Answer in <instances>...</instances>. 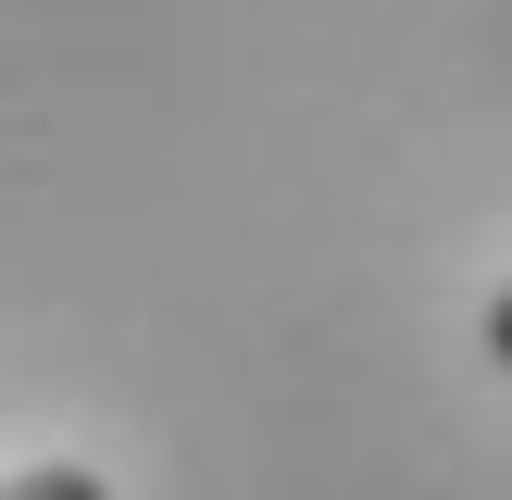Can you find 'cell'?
Masks as SVG:
<instances>
[{"label":"cell","mask_w":512,"mask_h":500,"mask_svg":"<svg viewBox=\"0 0 512 500\" xmlns=\"http://www.w3.org/2000/svg\"><path fill=\"white\" fill-rule=\"evenodd\" d=\"M488 363H500V375H512V288H500V300H488Z\"/></svg>","instance_id":"2"},{"label":"cell","mask_w":512,"mask_h":500,"mask_svg":"<svg viewBox=\"0 0 512 500\" xmlns=\"http://www.w3.org/2000/svg\"><path fill=\"white\" fill-rule=\"evenodd\" d=\"M0 500H113L88 463H25V475H0Z\"/></svg>","instance_id":"1"}]
</instances>
